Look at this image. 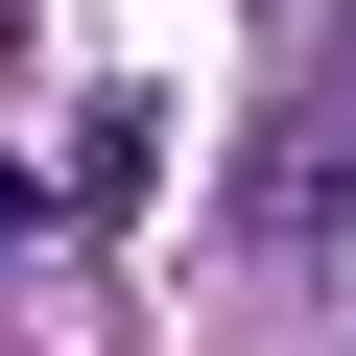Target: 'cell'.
<instances>
[{
	"label": "cell",
	"mask_w": 356,
	"mask_h": 356,
	"mask_svg": "<svg viewBox=\"0 0 356 356\" xmlns=\"http://www.w3.org/2000/svg\"><path fill=\"white\" fill-rule=\"evenodd\" d=\"M285 214H356V95H332V119L285 143Z\"/></svg>",
	"instance_id": "6da1fadb"
}]
</instances>
